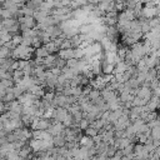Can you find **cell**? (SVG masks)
Returning <instances> with one entry per match:
<instances>
[{
	"mask_svg": "<svg viewBox=\"0 0 160 160\" xmlns=\"http://www.w3.org/2000/svg\"><path fill=\"white\" fill-rule=\"evenodd\" d=\"M58 56L65 61H69L71 59L75 58V53H74V49H68V50H59L58 53Z\"/></svg>",
	"mask_w": 160,
	"mask_h": 160,
	"instance_id": "obj_3",
	"label": "cell"
},
{
	"mask_svg": "<svg viewBox=\"0 0 160 160\" xmlns=\"http://www.w3.org/2000/svg\"><path fill=\"white\" fill-rule=\"evenodd\" d=\"M68 49H74L73 48V43H71L70 39H65V40H64V43L61 44V48H60V50H68Z\"/></svg>",
	"mask_w": 160,
	"mask_h": 160,
	"instance_id": "obj_15",
	"label": "cell"
},
{
	"mask_svg": "<svg viewBox=\"0 0 160 160\" xmlns=\"http://www.w3.org/2000/svg\"><path fill=\"white\" fill-rule=\"evenodd\" d=\"M153 95H155V97L160 98V86H158V88H155V89L153 90Z\"/></svg>",
	"mask_w": 160,
	"mask_h": 160,
	"instance_id": "obj_18",
	"label": "cell"
},
{
	"mask_svg": "<svg viewBox=\"0 0 160 160\" xmlns=\"http://www.w3.org/2000/svg\"><path fill=\"white\" fill-rule=\"evenodd\" d=\"M128 68H129V65L125 63V61H121V63H118L115 65V70H114V75H118V74H124Z\"/></svg>",
	"mask_w": 160,
	"mask_h": 160,
	"instance_id": "obj_4",
	"label": "cell"
},
{
	"mask_svg": "<svg viewBox=\"0 0 160 160\" xmlns=\"http://www.w3.org/2000/svg\"><path fill=\"white\" fill-rule=\"evenodd\" d=\"M69 115V111L68 109L65 108H56L55 109V113H54V120H56L58 123H63L64 120H65V118Z\"/></svg>",
	"mask_w": 160,
	"mask_h": 160,
	"instance_id": "obj_2",
	"label": "cell"
},
{
	"mask_svg": "<svg viewBox=\"0 0 160 160\" xmlns=\"http://www.w3.org/2000/svg\"><path fill=\"white\" fill-rule=\"evenodd\" d=\"M88 128H90V121L86 120V119H83V120L79 123V129H80V130H86Z\"/></svg>",
	"mask_w": 160,
	"mask_h": 160,
	"instance_id": "obj_17",
	"label": "cell"
},
{
	"mask_svg": "<svg viewBox=\"0 0 160 160\" xmlns=\"http://www.w3.org/2000/svg\"><path fill=\"white\" fill-rule=\"evenodd\" d=\"M54 145L55 148H63L67 145V140H65V135L61 134L58 136H54Z\"/></svg>",
	"mask_w": 160,
	"mask_h": 160,
	"instance_id": "obj_5",
	"label": "cell"
},
{
	"mask_svg": "<svg viewBox=\"0 0 160 160\" xmlns=\"http://www.w3.org/2000/svg\"><path fill=\"white\" fill-rule=\"evenodd\" d=\"M134 148H135V145L130 144L129 146H126L124 150H121L123 156H129V155H133V154H134Z\"/></svg>",
	"mask_w": 160,
	"mask_h": 160,
	"instance_id": "obj_11",
	"label": "cell"
},
{
	"mask_svg": "<svg viewBox=\"0 0 160 160\" xmlns=\"http://www.w3.org/2000/svg\"><path fill=\"white\" fill-rule=\"evenodd\" d=\"M0 15H2L3 19H11V18H14V15L8 9H4V8L0 9Z\"/></svg>",
	"mask_w": 160,
	"mask_h": 160,
	"instance_id": "obj_13",
	"label": "cell"
},
{
	"mask_svg": "<svg viewBox=\"0 0 160 160\" xmlns=\"http://www.w3.org/2000/svg\"><path fill=\"white\" fill-rule=\"evenodd\" d=\"M85 135H88L89 138H95L97 135H99V132L90 126V128H88V129L85 130Z\"/></svg>",
	"mask_w": 160,
	"mask_h": 160,
	"instance_id": "obj_12",
	"label": "cell"
},
{
	"mask_svg": "<svg viewBox=\"0 0 160 160\" xmlns=\"http://www.w3.org/2000/svg\"><path fill=\"white\" fill-rule=\"evenodd\" d=\"M105 125H106V123H105L103 119H97V120H94V121L90 124V126L94 128V129H97L98 132H100L102 129H104Z\"/></svg>",
	"mask_w": 160,
	"mask_h": 160,
	"instance_id": "obj_6",
	"label": "cell"
},
{
	"mask_svg": "<svg viewBox=\"0 0 160 160\" xmlns=\"http://www.w3.org/2000/svg\"><path fill=\"white\" fill-rule=\"evenodd\" d=\"M74 53H75V59H78V60L84 59V58H85V55H86L85 50H84V49H81V48H76V49H74Z\"/></svg>",
	"mask_w": 160,
	"mask_h": 160,
	"instance_id": "obj_10",
	"label": "cell"
},
{
	"mask_svg": "<svg viewBox=\"0 0 160 160\" xmlns=\"http://www.w3.org/2000/svg\"><path fill=\"white\" fill-rule=\"evenodd\" d=\"M35 55H37V58L45 59V58H48L50 54H49V51L46 50V48L43 45L41 48H39V49H37V50H35Z\"/></svg>",
	"mask_w": 160,
	"mask_h": 160,
	"instance_id": "obj_7",
	"label": "cell"
},
{
	"mask_svg": "<svg viewBox=\"0 0 160 160\" xmlns=\"http://www.w3.org/2000/svg\"><path fill=\"white\" fill-rule=\"evenodd\" d=\"M151 138L153 140H160V126L151 129Z\"/></svg>",
	"mask_w": 160,
	"mask_h": 160,
	"instance_id": "obj_14",
	"label": "cell"
},
{
	"mask_svg": "<svg viewBox=\"0 0 160 160\" xmlns=\"http://www.w3.org/2000/svg\"><path fill=\"white\" fill-rule=\"evenodd\" d=\"M78 65H79V60L78 59H71V60H69V61H67V67L68 68H70V69H76L78 68Z\"/></svg>",
	"mask_w": 160,
	"mask_h": 160,
	"instance_id": "obj_16",
	"label": "cell"
},
{
	"mask_svg": "<svg viewBox=\"0 0 160 160\" xmlns=\"http://www.w3.org/2000/svg\"><path fill=\"white\" fill-rule=\"evenodd\" d=\"M18 21L20 25H25L26 29H35L37 28V20L34 16H24L20 15L18 18Z\"/></svg>",
	"mask_w": 160,
	"mask_h": 160,
	"instance_id": "obj_1",
	"label": "cell"
},
{
	"mask_svg": "<svg viewBox=\"0 0 160 160\" xmlns=\"http://www.w3.org/2000/svg\"><path fill=\"white\" fill-rule=\"evenodd\" d=\"M148 103H149L148 100H145L143 98H139V97H135L134 100H133V105L134 106H146Z\"/></svg>",
	"mask_w": 160,
	"mask_h": 160,
	"instance_id": "obj_9",
	"label": "cell"
},
{
	"mask_svg": "<svg viewBox=\"0 0 160 160\" xmlns=\"http://www.w3.org/2000/svg\"><path fill=\"white\" fill-rule=\"evenodd\" d=\"M100 97H102V91L100 90H97V89H93L90 91V94L88 95V98H89L90 102H95L97 99H99Z\"/></svg>",
	"mask_w": 160,
	"mask_h": 160,
	"instance_id": "obj_8",
	"label": "cell"
}]
</instances>
